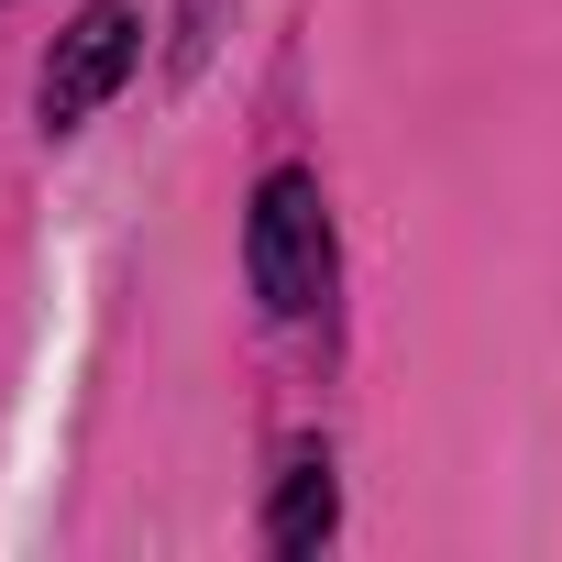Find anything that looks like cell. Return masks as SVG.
Listing matches in <instances>:
<instances>
[{
  "label": "cell",
  "mask_w": 562,
  "mask_h": 562,
  "mask_svg": "<svg viewBox=\"0 0 562 562\" xmlns=\"http://www.w3.org/2000/svg\"><path fill=\"white\" fill-rule=\"evenodd\" d=\"M243 276H254V299L265 321H310L331 299V199L310 166H276L243 210Z\"/></svg>",
  "instance_id": "1"
},
{
  "label": "cell",
  "mask_w": 562,
  "mask_h": 562,
  "mask_svg": "<svg viewBox=\"0 0 562 562\" xmlns=\"http://www.w3.org/2000/svg\"><path fill=\"white\" fill-rule=\"evenodd\" d=\"M133 67H144V0H89V12L56 34L45 78H34V122H45V144L78 133V122H89Z\"/></svg>",
  "instance_id": "2"
},
{
  "label": "cell",
  "mask_w": 562,
  "mask_h": 562,
  "mask_svg": "<svg viewBox=\"0 0 562 562\" xmlns=\"http://www.w3.org/2000/svg\"><path fill=\"white\" fill-rule=\"evenodd\" d=\"M331 529H342L331 452H321V441H299V452H288V474H276V496H265V551H288V562H299V551H321Z\"/></svg>",
  "instance_id": "3"
}]
</instances>
